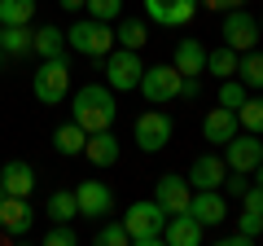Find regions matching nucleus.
Segmentation results:
<instances>
[{"mask_svg":"<svg viewBox=\"0 0 263 246\" xmlns=\"http://www.w3.org/2000/svg\"><path fill=\"white\" fill-rule=\"evenodd\" d=\"M237 48H228V44H219V48H211L206 53V75H215V79H228V75H237Z\"/></svg>","mask_w":263,"mask_h":246,"instance_id":"26","label":"nucleus"},{"mask_svg":"<svg viewBox=\"0 0 263 246\" xmlns=\"http://www.w3.org/2000/svg\"><path fill=\"white\" fill-rule=\"evenodd\" d=\"M31 53H40V57H66V31H57V27H40L35 36H31Z\"/></svg>","mask_w":263,"mask_h":246,"instance_id":"22","label":"nucleus"},{"mask_svg":"<svg viewBox=\"0 0 263 246\" xmlns=\"http://www.w3.org/2000/svg\"><path fill=\"white\" fill-rule=\"evenodd\" d=\"M0 198H5V185H0Z\"/></svg>","mask_w":263,"mask_h":246,"instance_id":"40","label":"nucleus"},{"mask_svg":"<svg viewBox=\"0 0 263 246\" xmlns=\"http://www.w3.org/2000/svg\"><path fill=\"white\" fill-rule=\"evenodd\" d=\"M189 198H193V185H189L184 176H158V185H154V202H158L167 216L189 211Z\"/></svg>","mask_w":263,"mask_h":246,"instance_id":"12","label":"nucleus"},{"mask_svg":"<svg viewBox=\"0 0 263 246\" xmlns=\"http://www.w3.org/2000/svg\"><path fill=\"white\" fill-rule=\"evenodd\" d=\"M97 242L101 246H132V237H127V229H123V220H119V224H105L101 233H97Z\"/></svg>","mask_w":263,"mask_h":246,"instance_id":"33","label":"nucleus"},{"mask_svg":"<svg viewBox=\"0 0 263 246\" xmlns=\"http://www.w3.org/2000/svg\"><path fill=\"white\" fill-rule=\"evenodd\" d=\"M171 66H176L180 75H206V48H202V40H180Z\"/></svg>","mask_w":263,"mask_h":246,"instance_id":"20","label":"nucleus"},{"mask_svg":"<svg viewBox=\"0 0 263 246\" xmlns=\"http://www.w3.org/2000/svg\"><path fill=\"white\" fill-rule=\"evenodd\" d=\"M75 202H79V220H101V216H110L114 194L105 180H84L75 189Z\"/></svg>","mask_w":263,"mask_h":246,"instance_id":"11","label":"nucleus"},{"mask_svg":"<svg viewBox=\"0 0 263 246\" xmlns=\"http://www.w3.org/2000/svg\"><path fill=\"white\" fill-rule=\"evenodd\" d=\"M224 176H228V163L219 154H202L189 167V185L193 189H224Z\"/></svg>","mask_w":263,"mask_h":246,"instance_id":"13","label":"nucleus"},{"mask_svg":"<svg viewBox=\"0 0 263 246\" xmlns=\"http://www.w3.org/2000/svg\"><path fill=\"white\" fill-rule=\"evenodd\" d=\"M189 216H193L202 229H215V224L228 220V198L219 189H193V198H189Z\"/></svg>","mask_w":263,"mask_h":246,"instance_id":"9","label":"nucleus"},{"mask_svg":"<svg viewBox=\"0 0 263 246\" xmlns=\"http://www.w3.org/2000/svg\"><path fill=\"white\" fill-rule=\"evenodd\" d=\"M237 79H241L250 93H254V88L263 93V53H259V48H246V53L237 57Z\"/></svg>","mask_w":263,"mask_h":246,"instance_id":"24","label":"nucleus"},{"mask_svg":"<svg viewBox=\"0 0 263 246\" xmlns=\"http://www.w3.org/2000/svg\"><path fill=\"white\" fill-rule=\"evenodd\" d=\"M141 75H145V62L136 48H110L105 53V79H110L114 93H132L141 84Z\"/></svg>","mask_w":263,"mask_h":246,"instance_id":"5","label":"nucleus"},{"mask_svg":"<svg viewBox=\"0 0 263 246\" xmlns=\"http://www.w3.org/2000/svg\"><path fill=\"white\" fill-rule=\"evenodd\" d=\"M66 44L75 48V53H84V57H105L114 48V31H110V22L79 18L75 27L66 31Z\"/></svg>","mask_w":263,"mask_h":246,"instance_id":"3","label":"nucleus"},{"mask_svg":"<svg viewBox=\"0 0 263 246\" xmlns=\"http://www.w3.org/2000/svg\"><path fill=\"white\" fill-rule=\"evenodd\" d=\"M246 97H250V88H246L237 75H228L224 84H219V106H224V110H237V106H241Z\"/></svg>","mask_w":263,"mask_h":246,"instance_id":"30","label":"nucleus"},{"mask_svg":"<svg viewBox=\"0 0 263 246\" xmlns=\"http://www.w3.org/2000/svg\"><path fill=\"white\" fill-rule=\"evenodd\" d=\"M180 84H184V75H180L176 66H145V75H141V97L149 106H167V101H176L180 97Z\"/></svg>","mask_w":263,"mask_h":246,"instance_id":"7","label":"nucleus"},{"mask_svg":"<svg viewBox=\"0 0 263 246\" xmlns=\"http://www.w3.org/2000/svg\"><path fill=\"white\" fill-rule=\"evenodd\" d=\"M31 36H35L31 27H0V48H5V57H27L31 53Z\"/></svg>","mask_w":263,"mask_h":246,"instance_id":"27","label":"nucleus"},{"mask_svg":"<svg viewBox=\"0 0 263 246\" xmlns=\"http://www.w3.org/2000/svg\"><path fill=\"white\" fill-rule=\"evenodd\" d=\"M250 180H254V185H259V189H263V163H259V167L250 171Z\"/></svg>","mask_w":263,"mask_h":246,"instance_id":"37","label":"nucleus"},{"mask_svg":"<svg viewBox=\"0 0 263 246\" xmlns=\"http://www.w3.org/2000/svg\"><path fill=\"white\" fill-rule=\"evenodd\" d=\"M259 36H263V18H259Z\"/></svg>","mask_w":263,"mask_h":246,"instance_id":"39","label":"nucleus"},{"mask_svg":"<svg viewBox=\"0 0 263 246\" xmlns=\"http://www.w3.org/2000/svg\"><path fill=\"white\" fill-rule=\"evenodd\" d=\"M224 163H228V171H254L263 163V141L254 132L233 136V141L224 145Z\"/></svg>","mask_w":263,"mask_h":246,"instance_id":"10","label":"nucleus"},{"mask_svg":"<svg viewBox=\"0 0 263 246\" xmlns=\"http://www.w3.org/2000/svg\"><path fill=\"white\" fill-rule=\"evenodd\" d=\"M114 114H119V106H114V88L110 84H84L75 93V101H70V119H75L84 132H105V128H114Z\"/></svg>","mask_w":263,"mask_h":246,"instance_id":"1","label":"nucleus"},{"mask_svg":"<svg viewBox=\"0 0 263 246\" xmlns=\"http://www.w3.org/2000/svg\"><path fill=\"white\" fill-rule=\"evenodd\" d=\"M31 220H35V211L27 207V198H13V194H5V198H0V229H5L9 237L31 233Z\"/></svg>","mask_w":263,"mask_h":246,"instance_id":"16","label":"nucleus"},{"mask_svg":"<svg viewBox=\"0 0 263 246\" xmlns=\"http://www.w3.org/2000/svg\"><path fill=\"white\" fill-rule=\"evenodd\" d=\"M237 233H246V237L254 242V237L263 233V224H259V211H246V207H241V216H237Z\"/></svg>","mask_w":263,"mask_h":246,"instance_id":"34","label":"nucleus"},{"mask_svg":"<svg viewBox=\"0 0 263 246\" xmlns=\"http://www.w3.org/2000/svg\"><path fill=\"white\" fill-rule=\"evenodd\" d=\"M84 9H88V18H97V22H114L123 13V0H84Z\"/></svg>","mask_w":263,"mask_h":246,"instance_id":"31","label":"nucleus"},{"mask_svg":"<svg viewBox=\"0 0 263 246\" xmlns=\"http://www.w3.org/2000/svg\"><path fill=\"white\" fill-rule=\"evenodd\" d=\"M237 123H241L246 132H254V136H263V97H246L241 106H237Z\"/></svg>","mask_w":263,"mask_h":246,"instance_id":"28","label":"nucleus"},{"mask_svg":"<svg viewBox=\"0 0 263 246\" xmlns=\"http://www.w3.org/2000/svg\"><path fill=\"white\" fill-rule=\"evenodd\" d=\"M114 40H119V48H136V53H141L145 40H149V31H145V22H141V18H127V22H119Z\"/></svg>","mask_w":263,"mask_h":246,"instance_id":"29","label":"nucleus"},{"mask_svg":"<svg viewBox=\"0 0 263 246\" xmlns=\"http://www.w3.org/2000/svg\"><path fill=\"white\" fill-rule=\"evenodd\" d=\"M84 141H88V132L79 128L75 119H70V123H62V128L53 132V150H57V154H66V159H75V154H84Z\"/></svg>","mask_w":263,"mask_h":246,"instance_id":"21","label":"nucleus"},{"mask_svg":"<svg viewBox=\"0 0 263 246\" xmlns=\"http://www.w3.org/2000/svg\"><path fill=\"white\" fill-rule=\"evenodd\" d=\"M202 233H206V229L197 224L189 211H176V216H167V224H162V242L167 246H202Z\"/></svg>","mask_w":263,"mask_h":246,"instance_id":"15","label":"nucleus"},{"mask_svg":"<svg viewBox=\"0 0 263 246\" xmlns=\"http://www.w3.org/2000/svg\"><path fill=\"white\" fill-rule=\"evenodd\" d=\"M75 242H79V233H75L70 224H53V229L44 233V246H75Z\"/></svg>","mask_w":263,"mask_h":246,"instance_id":"32","label":"nucleus"},{"mask_svg":"<svg viewBox=\"0 0 263 246\" xmlns=\"http://www.w3.org/2000/svg\"><path fill=\"white\" fill-rule=\"evenodd\" d=\"M57 9H66V13H79V9H84V0H57Z\"/></svg>","mask_w":263,"mask_h":246,"instance_id":"36","label":"nucleus"},{"mask_svg":"<svg viewBox=\"0 0 263 246\" xmlns=\"http://www.w3.org/2000/svg\"><path fill=\"white\" fill-rule=\"evenodd\" d=\"M145 13H149L158 27H184L197 13V0H145Z\"/></svg>","mask_w":263,"mask_h":246,"instance_id":"14","label":"nucleus"},{"mask_svg":"<svg viewBox=\"0 0 263 246\" xmlns=\"http://www.w3.org/2000/svg\"><path fill=\"white\" fill-rule=\"evenodd\" d=\"M162 224H167V211L158 202H132L127 216H123V229H127L132 246H158L162 242Z\"/></svg>","mask_w":263,"mask_h":246,"instance_id":"2","label":"nucleus"},{"mask_svg":"<svg viewBox=\"0 0 263 246\" xmlns=\"http://www.w3.org/2000/svg\"><path fill=\"white\" fill-rule=\"evenodd\" d=\"M31 93H35L44 106L66 101V93H70V66H66V57H44V66H40L35 79H31Z\"/></svg>","mask_w":263,"mask_h":246,"instance_id":"4","label":"nucleus"},{"mask_svg":"<svg viewBox=\"0 0 263 246\" xmlns=\"http://www.w3.org/2000/svg\"><path fill=\"white\" fill-rule=\"evenodd\" d=\"M241 207H246V211H259V216H263V189H259V185H250V189L241 194Z\"/></svg>","mask_w":263,"mask_h":246,"instance_id":"35","label":"nucleus"},{"mask_svg":"<svg viewBox=\"0 0 263 246\" xmlns=\"http://www.w3.org/2000/svg\"><path fill=\"white\" fill-rule=\"evenodd\" d=\"M84 154H88V163H97V167H114V163H119V141H114L110 128H105V132H88Z\"/></svg>","mask_w":263,"mask_h":246,"instance_id":"19","label":"nucleus"},{"mask_svg":"<svg viewBox=\"0 0 263 246\" xmlns=\"http://www.w3.org/2000/svg\"><path fill=\"white\" fill-rule=\"evenodd\" d=\"M259 40H263V36H259V18L233 5V9L224 13V44L237 48V53H246V48H254Z\"/></svg>","mask_w":263,"mask_h":246,"instance_id":"8","label":"nucleus"},{"mask_svg":"<svg viewBox=\"0 0 263 246\" xmlns=\"http://www.w3.org/2000/svg\"><path fill=\"white\" fill-rule=\"evenodd\" d=\"M171 132H176V123H171L167 110H145L141 119H136V128H132V136H136V145H141L145 154H158L171 145Z\"/></svg>","mask_w":263,"mask_h":246,"instance_id":"6","label":"nucleus"},{"mask_svg":"<svg viewBox=\"0 0 263 246\" xmlns=\"http://www.w3.org/2000/svg\"><path fill=\"white\" fill-rule=\"evenodd\" d=\"M0 185H5V194H13V198H27L31 189H35V171H31L27 159H9L5 167H0Z\"/></svg>","mask_w":263,"mask_h":246,"instance_id":"18","label":"nucleus"},{"mask_svg":"<svg viewBox=\"0 0 263 246\" xmlns=\"http://www.w3.org/2000/svg\"><path fill=\"white\" fill-rule=\"evenodd\" d=\"M48 220L53 224H70V220H79V202H75V189H57L48 194Z\"/></svg>","mask_w":263,"mask_h":246,"instance_id":"23","label":"nucleus"},{"mask_svg":"<svg viewBox=\"0 0 263 246\" xmlns=\"http://www.w3.org/2000/svg\"><path fill=\"white\" fill-rule=\"evenodd\" d=\"M237 110H224V106H215V110H206V119H202V136H206V145H228L237 136Z\"/></svg>","mask_w":263,"mask_h":246,"instance_id":"17","label":"nucleus"},{"mask_svg":"<svg viewBox=\"0 0 263 246\" xmlns=\"http://www.w3.org/2000/svg\"><path fill=\"white\" fill-rule=\"evenodd\" d=\"M35 0H0V27H31Z\"/></svg>","mask_w":263,"mask_h":246,"instance_id":"25","label":"nucleus"},{"mask_svg":"<svg viewBox=\"0 0 263 246\" xmlns=\"http://www.w3.org/2000/svg\"><path fill=\"white\" fill-rule=\"evenodd\" d=\"M5 62H9V57H5V48H0V71H5Z\"/></svg>","mask_w":263,"mask_h":246,"instance_id":"38","label":"nucleus"},{"mask_svg":"<svg viewBox=\"0 0 263 246\" xmlns=\"http://www.w3.org/2000/svg\"><path fill=\"white\" fill-rule=\"evenodd\" d=\"M259 224H263V216H259Z\"/></svg>","mask_w":263,"mask_h":246,"instance_id":"41","label":"nucleus"}]
</instances>
